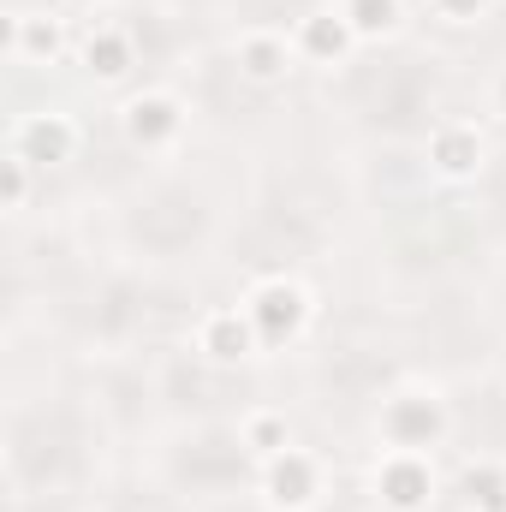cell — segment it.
I'll use <instances>...</instances> for the list:
<instances>
[{
	"label": "cell",
	"mask_w": 506,
	"mask_h": 512,
	"mask_svg": "<svg viewBox=\"0 0 506 512\" xmlns=\"http://www.w3.org/2000/svg\"><path fill=\"white\" fill-rule=\"evenodd\" d=\"M453 435V411L435 387H393L376 405V441L381 447H411V453H435Z\"/></svg>",
	"instance_id": "cell-1"
},
{
	"label": "cell",
	"mask_w": 506,
	"mask_h": 512,
	"mask_svg": "<svg viewBox=\"0 0 506 512\" xmlns=\"http://www.w3.org/2000/svg\"><path fill=\"white\" fill-rule=\"evenodd\" d=\"M256 495H262L268 512H316L322 501H328V465H322V453H310V447L292 441L286 453L262 459Z\"/></svg>",
	"instance_id": "cell-2"
},
{
	"label": "cell",
	"mask_w": 506,
	"mask_h": 512,
	"mask_svg": "<svg viewBox=\"0 0 506 512\" xmlns=\"http://www.w3.org/2000/svg\"><path fill=\"white\" fill-rule=\"evenodd\" d=\"M245 310H251L262 346L274 352V346L304 340V328H310V316H316V298H310V286L292 280V274H262L251 292H245Z\"/></svg>",
	"instance_id": "cell-3"
},
{
	"label": "cell",
	"mask_w": 506,
	"mask_h": 512,
	"mask_svg": "<svg viewBox=\"0 0 506 512\" xmlns=\"http://www.w3.org/2000/svg\"><path fill=\"white\" fill-rule=\"evenodd\" d=\"M435 453H411V447H381L370 465V495L381 512H429L435 507Z\"/></svg>",
	"instance_id": "cell-4"
},
{
	"label": "cell",
	"mask_w": 506,
	"mask_h": 512,
	"mask_svg": "<svg viewBox=\"0 0 506 512\" xmlns=\"http://www.w3.org/2000/svg\"><path fill=\"white\" fill-rule=\"evenodd\" d=\"M185 102L173 96V90H137L120 102V131H126L131 149H143V155H167V149H179V137H185Z\"/></svg>",
	"instance_id": "cell-5"
},
{
	"label": "cell",
	"mask_w": 506,
	"mask_h": 512,
	"mask_svg": "<svg viewBox=\"0 0 506 512\" xmlns=\"http://www.w3.org/2000/svg\"><path fill=\"white\" fill-rule=\"evenodd\" d=\"M233 60H239V78L256 84V90H280V84L304 66L298 48H292V30H280V24H251V30H239Z\"/></svg>",
	"instance_id": "cell-6"
},
{
	"label": "cell",
	"mask_w": 506,
	"mask_h": 512,
	"mask_svg": "<svg viewBox=\"0 0 506 512\" xmlns=\"http://www.w3.org/2000/svg\"><path fill=\"white\" fill-rule=\"evenodd\" d=\"M78 149H84V126L60 108H36L12 120V155H24L30 167H66Z\"/></svg>",
	"instance_id": "cell-7"
},
{
	"label": "cell",
	"mask_w": 506,
	"mask_h": 512,
	"mask_svg": "<svg viewBox=\"0 0 506 512\" xmlns=\"http://www.w3.org/2000/svg\"><path fill=\"white\" fill-rule=\"evenodd\" d=\"M197 352L209 358V364H251L262 358L268 346H262V334H256L251 310L245 304H215V310H203L197 316Z\"/></svg>",
	"instance_id": "cell-8"
},
{
	"label": "cell",
	"mask_w": 506,
	"mask_h": 512,
	"mask_svg": "<svg viewBox=\"0 0 506 512\" xmlns=\"http://www.w3.org/2000/svg\"><path fill=\"white\" fill-rule=\"evenodd\" d=\"M489 167V137L477 120H441L429 131V173L441 185H471Z\"/></svg>",
	"instance_id": "cell-9"
},
{
	"label": "cell",
	"mask_w": 506,
	"mask_h": 512,
	"mask_svg": "<svg viewBox=\"0 0 506 512\" xmlns=\"http://www.w3.org/2000/svg\"><path fill=\"white\" fill-rule=\"evenodd\" d=\"M292 48H298V60H304V66L334 72V66H346V60H352L358 30H352L340 12H304V18L292 24Z\"/></svg>",
	"instance_id": "cell-10"
},
{
	"label": "cell",
	"mask_w": 506,
	"mask_h": 512,
	"mask_svg": "<svg viewBox=\"0 0 506 512\" xmlns=\"http://www.w3.org/2000/svg\"><path fill=\"white\" fill-rule=\"evenodd\" d=\"M6 48H12L18 66H60V54H66V18L60 12L18 6L12 12V30H6Z\"/></svg>",
	"instance_id": "cell-11"
},
{
	"label": "cell",
	"mask_w": 506,
	"mask_h": 512,
	"mask_svg": "<svg viewBox=\"0 0 506 512\" xmlns=\"http://www.w3.org/2000/svg\"><path fill=\"white\" fill-rule=\"evenodd\" d=\"M131 66H137V36H131L126 24H96L84 36V72L96 84H126Z\"/></svg>",
	"instance_id": "cell-12"
},
{
	"label": "cell",
	"mask_w": 506,
	"mask_h": 512,
	"mask_svg": "<svg viewBox=\"0 0 506 512\" xmlns=\"http://www.w3.org/2000/svg\"><path fill=\"white\" fill-rule=\"evenodd\" d=\"M340 18L358 30V42H393L405 30V0H340Z\"/></svg>",
	"instance_id": "cell-13"
},
{
	"label": "cell",
	"mask_w": 506,
	"mask_h": 512,
	"mask_svg": "<svg viewBox=\"0 0 506 512\" xmlns=\"http://www.w3.org/2000/svg\"><path fill=\"white\" fill-rule=\"evenodd\" d=\"M459 489L471 495V512H506V459H495V453L465 459Z\"/></svg>",
	"instance_id": "cell-14"
},
{
	"label": "cell",
	"mask_w": 506,
	"mask_h": 512,
	"mask_svg": "<svg viewBox=\"0 0 506 512\" xmlns=\"http://www.w3.org/2000/svg\"><path fill=\"white\" fill-rule=\"evenodd\" d=\"M239 441L251 447V459L262 465V459H274V453H286L292 447V423H286V411H251L245 423H239Z\"/></svg>",
	"instance_id": "cell-15"
},
{
	"label": "cell",
	"mask_w": 506,
	"mask_h": 512,
	"mask_svg": "<svg viewBox=\"0 0 506 512\" xmlns=\"http://www.w3.org/2000/svg\"><path fill=\"white\" fill-rule=\"evenodd\" d=\"M30 173H36V167L6 149V161H0V209H6V215H18V209L30 203Z\"/></svg>",
	"instance_id": "cell-16"
},
{
	"label": "cell",
	"mask_w": 506,
	"mask_h": 512,
	"mask_svg": "<svg viewBox=\"0 0 506 512\" xmlns=\"http://www.w3.org/2000/svg\"><path fill=\"white\" fill-rule=\"evenodd\" d=\"M441 24H453V30H471V24H483L489 12H495V0H423Z\"/></svg>",
	"instance_id": "cell-17"
},
{
	"label": "cell",
	"mask_w": 506,
	"mask_h": 512,
	"mask_svg": "<svg viewBox=\"0 0 506 512\" xmlns=\"http://www.w3.org/2000/svg\"><path fill=\"white\" fill-rule=\"evenodd\" d=\"M495 108L506 114V66H501V78H495Z\"/></svg>",
	"instance_id": "cell-18"
}]
</instances>
